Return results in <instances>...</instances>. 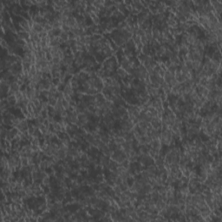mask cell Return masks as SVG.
Wrapping results in <instances>:
<instances>
[{
  "label": "cell",
  "mask_w": 222,
  "mask_h": 222,
  "mask_svg": "<svg viewBox=\"0 0 222 222\" xmlns=\"http://www.w3.org/2000/svg\"><path fill=\"white\" fill-rule=\"evenodd\" d=\"M1 45H2V48H3V49H6V50L8 49V47H9V45H8L7 42L3 38V37H2V39H1Z\"/></svg>",
  "instance_id": "obj_14"
},
{
  "label": "cell",
  "mask_w": 222,
  "mask_h": 222,
  "mask_svg": "<svg viewBox=\"0 0 222 222\" xmlns=\"http://www.w3.org/2000/svg\"><path fill=\"white\" fill-rule=\"evenodd\" d=\"M43 26H44V31H46V32H49V31H50V30H53V27H52L51 23H50V22H48V21H47V22L45 23L43 25Z\"/></svg>",
  "instance_id": "obj_10"
},
{
  "label": "cell",
  "mask_w": 222,
  "mask_h": 222,
  "mask_svg": "<svg viewBox=\"0 0 222 222\" xmlns=\"http://www.w3.org/2000/svg\"><path fill=\"white\" fill-rule=\"evenodd\" d=\"M31 30H33L34 32L37 33V34H40V33H42L43 31H44V26H43L41 23H34L32 28H31Z\"/></svg>",
  "instance_id": "obj_2"
},
{
  "label": "cell",
  "mask_w": 222,
  "mask_h": 222,
  "mask_svg": "<svg viewBox=\"0 0 222 222\" xmlns=\"http://www.w3.org/2000/svg\"><path fill=\"white\" fill-rule=\"evenodd\" d=\"M162 142H161L160 139H154V140H152L150 143V146L152 148L155 149V150L160 151L162 149Z\"/></svg>",
  "instance_id": "obj_1"
},
{
  "label": "cell",
  "mask_w": 222,
  "mask_h": 222,
  "mask_svg": "<svg viewBox=\"0 0 222 222\" xmlns=\"http://www.w3.org/2000/svg\"><path fill=\"white\" fill-rule=\"evenodd\" d=\"M50 175H47L46 177H44V179L42 180V181H41V183H42L43 186H50Z\"/></svg>",
  "instance_id": "obj_9"
},
{
  "label": "cell",
  "mask_w": 222,
  "mask_h": 222,
  "mask_svg": "<svg viewBox=\"0 0 222 222\" xmlns=\"http://www.w3.org/2000/svg\"><path fill=\"white\" fill-rule=\"evenodd\" d=\"M52 31H53V34H54L55 37H59L62 30V29H53Z\"/></svg>",
  "instance_id": "obj_12"
},
{
  "label": "cell",
  "mask_w": 222,
  "mask_h": 222,
  "mask_svg": "<svg viewBox=\"0 0 222 222\" xmlns=\"http://www.w3.org/2000/svg\"><path fill=\"white\" fill-rule=\"evenodd\" d=\"M114 142L116 145H122L124 144L125 142V139L124 137L120 136V135H116V136H114Z\"/></svg>",
  "instance_id": "obj_5"
},
{
  "label": "cell",
  "mask_w": 222,
  "mask_h": 222,
  "mask_svg": "<svg viewBox=\"0 0 222 222\" xmlns=\"http://www.w3.org/2000/svg\"><path fill=\"white\" fill-rule=\"evenodd\" d=\"M68 116H69V113H68V111H67L66 109H64V110L60 114L61 118H68Z\"/></svg>",
  "instance_id": "obj_15"
},
{
  "label": "cell",
  "mask_w": 222,
  "mask_h": 222,
  "mask_svg": "<svg viewBox=\"0 0 222 222\" xmlns=\"http://www.w3.org/2000/svg\"><path fill=\"white\" fill-rule=\"evenodd\" d=\"M62 107L64 108V109H68L70 107V103H69L68 101H66L65 99H64V100H62Z\"/></svg>",
  "instance_id": "obj_13"
},
{
  "label": "cell",
  "mask_w": 222,
  "mask_h": 222,
  "mask_svg": "<svg viewBox=\"0 0 222 222\" xmlns=\"http://www.w3.org/2000/svg\"><path fill=\"white\" fill-rule=\"evenodd\" d=\"M116 74L118 75V76L121 78V79H125V78H127V76H128L127 71L124 70V69L121 68V67H120V68H118L116 70Z\"/></svg>",
  "instance_id": "obj_3"
},
{
  "label": "cell",
  "mask_w": 222,
  "mask_h": 222,
  "mask_svg": "<svg viewBox=\"0 0 222 222\" xmlns=\"http://www.w3.org/2000/svg\"><path fill=\"white\" fill-rule=\"evenodd\" d=\"M173 78H174V75L170 73V72H168V71H166L163 79H164V81L166 82L167 83H169V82L173 79Z\"/></svg>",
  "instance_id": "obj_6"
},
{
  "label": "cell",
  "mask_w": 222,
  "mask_h": 222,
  "mask_svg": "<svg viewBox=\"0 0 222 222\" xmlns=\"http://www.w3.org/2000/svg\"><path fill=\"white\" fill-rule=\"evenodd\" d=\"M105 180V175H104V174H103V173H97V174H96V181L97 182V183H100V182H103Z\"/></svg>",
  "instance_id": "obj_8"
},
{
  "label": "cell",
  "mask_w": 222,
  "mask_h": 222,
  "mask_svg": "<svg viewBox=\"0 0 222 222\" xmlns=\"http://www.w3.org/2000/svg\"><path fill=\"white\" fill-rule=\"evenodd\" d=\"M150 47H148V45H144L141 50V55H144V56H150Z\"/></svg>",
  "instance_id": "obj_7"
},
{
  "label": "cell",
  "mask_w": 222,
  "mask_h": 222,
  "mask_svg": "<svg viewBox=\"0 0 222 222\" xmlns=\"http://www.w3.org/2000/svg\"><path fill=\"white\" fill-rule=\"evenodd\" d=\"M70 85L74 89H78L80 86V82L75 77H71L70 78Z\"/></svg>",
  "instance_id": "obj_4"
},
{
  "label": "cell",
  "mask_w": 222,
  "mask_h": 222,
  "mask_svg": "<svg viewBox=\"0 0 222 222\" xmlns=\"http://www.w3.org/2000/svg\"><path fill=\"white\" fill-rule=\"evenodd\" d=\"M20 162L22 167H28L29 166V158L28 157H20Z\"/></svg>",
  "instance_id": "obj_11"
}]
</instances>
